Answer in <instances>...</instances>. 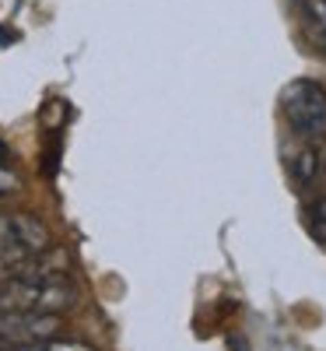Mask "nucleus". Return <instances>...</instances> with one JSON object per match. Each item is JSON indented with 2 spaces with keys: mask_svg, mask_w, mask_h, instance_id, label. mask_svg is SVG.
Returning a JSON list of instances; mask_svg holds the SVG:
<instances>
[{
  "mask_svg": "<svg viewBox=\"0 0 326 351\" xmlns=\"http://www.w3.org/2000/svg\"><path fill=\"white\" fill-rule=\"evenodd\" d=\"M0 351H95L77 341H39V344H0Z\"/></svg>",
  "mask_w": 326,
  "mask_h": 351,
  "instance_id": "obj_7",
  "label": "nucleus"
},
{
  "mask_svg": "<svg viewBox=\"0 0 326 351\" xmlns=\"http://www.w3.org/2000/svg\"><path fill=\"white\" fill-rule=\"evenodd\" d=\"M4 155H8V148H4V144H0V162H4Z\"/></svg>",
  "mask_w": 326,
  "mask_h": 351,
  "instance_id": "obj_10",
  "label": "nucleus"
},
{
  "mask_svg": "<svg viewBox=\"0 0 326 351\" xmlns=\"http://www.w3.org/2000/svg\"><path fill=\"white\" fill-rule=\"evenodd\" d=\"M294 8H299V25L309 46L326 56V0H294Z\"/></svg>",
  "mask_w": 326,
  "mask_h": 351,
  "instance_id": "obj_5",
  "label": "nucleus"
},
{
  "mask_svg": "<svg viewBox=\"0 0 326 351\" xmlns=\"http://www.w3.org/2000/svg\"><path fill=\"white\" fill-rule=\"evenodd\" d=\"M281 116L294 141L319 144L326 137V88L312 77H294L281 92Z\"/></svg>",
  "mask_w": 326,
  "mask_h": 351,
  "instance_id": "obj_2",
  "label": "nucleus"
},
{
  "mask_svg": "<svg viewBox=\"0 0 326 351\" xmlns=\"http://www.w3.org/2000/svg\"><path fill=\"white\" fill-rule=\"evenodd\" d=\"M319 180H323V186H326V158H323V165H319Z\"/></svg>",
  "mask_w": 326,
  "mask_h": 351,
  "instance_id": "obj_9",
  "label": "nucleus"
},
{
  "mask_svg": "<svg viewBox=\"0 0 326 351\" xmlns=\"http://www.w3.org/2000/svg\"><path fill=\"white\" fill-rule=\"evenodd\" d=\"M18 190H21V180H18L11 169L0 165V200H4V197H14Z\"/></svg>",
  "mask_w": 326,
  "mask_h": 351,
  "instance_id": "obj_8",
  "label": "nucleus"
},
{
  "mask_svg": "<svg viewBox=\"0 0 326 351\" xmlns=\"http://www.w3.org/2000/svg\"><path fill=\"white\" fill-rule=\"evenodd\" d=\"M60 330L64 324L53 313L0 309V344H39V341H53Z\"/></svg>",
  "mask_w": 326,
  "mask_h": 351,
  "instance_id": "obj_4",
  "label": "nucleus"
},
{
  "mask_svg": "<svg viewBox=\"0 0 326 351\" xmlns=\"http://www.w3.org/2000/svg\"><path fill=\"white\" fill-rule=\"evenodd\" d=\"M302 148H299V155L291 158V176H294V183H312L316 176H319V165H323V158H319V152H316V144H309V141H299Z\"/></svg>",
  "mask_w": 326,
  "mask_h": 351,
  "instance_id": "obj_6",
  "label": "nucleus"
},
{
  "mask_svg": "<svg viewBox=\"0 0 326 351\" xmlns=\"http://www.w3.org/2000/svg\"><path fill=\"white\" fill-rule=\"evenodd\" d=\"M53 250L49 228L32 215H0V281L14 278L28 256Z\"/></svg>",
  "mask_w": 326,
  "mask_h": 351,
  "instance_id": "obj_3",
  "label": "nucleus"
},
{
  "mask_svg": "<svg viewBox=\"0 0 326 351\" xmlns=\"http://www.w3.org/2000/svg\"><path fill=\"white\" fill-rule=\"evenodd\" d=\"M77 299H81V291L71 278H8V281H0V309L60 316V313L74 309Z\"/></svg>",
  "mask_w": 326,
  "mask_h": 351,
  "instance_id": "obj_1",
  "label": "nucleus"
}]
</instances>
